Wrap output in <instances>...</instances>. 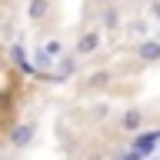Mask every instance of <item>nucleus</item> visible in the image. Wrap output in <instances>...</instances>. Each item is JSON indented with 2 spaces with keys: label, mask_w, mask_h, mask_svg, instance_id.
I'll list each match as a JSON object with an SVG mask.
<instances>
[{
  "label": "nucleus",
  "mask_w": 160,
  "mask_h": 160,
  "mask_svg": "<svg viewBox=\"0 0 160 160\" xmlns=\"http://www.w3.org/2000/svg\"><path fill=\"white\" fill-rule=\"evenodd\" d=\"M97 50H100V30L87 27V30L77 37V47H73V53H77V57H90V53H97Z\"/></svg>",
  "instance_id": "1"
},
{
  "label": "nucleus",
  "mask_w": 160,
  "mask_h": 160,
  "mask_svg": "<svg viewBox=\"0 0 160 160\" xmlns=\"http://www.w3.org/2000/svg\"><path fill=\"white\" fill-rule=\"evenodd\" d=\"M157 143H160V130H143V133H137L130 140V150H140L143 157H150L157 150Z\"/></svg>",
  "instance_id": "2"
},
{
  "label": "nucleus",
  "mask_w": 160,
  "mask_h": 160,
  "mask_svg": "<svg viewBox=\"0 0 160 160\" xmlns=\"http://www.w3.org/2000/svg\"><path fill=\"white\" fill-rule=\"evenodd\" d=\"M137 60H143V63H157L160 60V40L157 37H147V40H137Z\"/></svg>",
  "instance_id": "3"
},
{
  "label": "nucleus",
  "mask_w": 160,
  "mask_h": 160,
  "mask_svg": "<svg viewBox=\"0 0 160 160\" xmlns=\"http://www.w3.org/2000/svg\"><path fill=\"white\" fill-rule=\"evenodd\" d=\"M30 140H33V127H30V123H20V127H13V133H10V147L23 150Z\"/></svg>",
  "instance_id": "4"
},
{
  "label": "nucleus",
  "mask_w": 160,
  "mask_h": 160,
  "mask_svg": "<svg viewBox=\"0 0 160 160\" xmlns=\"http://www.w3.org/2000/svg\"><path fill=\"white\" fill-rule=\"evenodd\" d=\"M47 13H50V0H27V20L40 23Z\"/></svg>",
  "instance_id": "5"
},
{
  "label": "nucleus",
  "mask_w": 160,
  "mask_h": 160,
  "mask_svg": "<svg viewBox=\"0 0 160 160\" xmlns=\"http://www.w3.org/2000/svg\"><path fill=\"white\" fill-rule=\"evenodd\" d=\"M73 70H77V53H63L57 60V80H67Z\"/></svg>",
  "instance_id": "6"
},
{
  "label": "nucleus",
  "mask_w": 160,
  "mask_h": 160,
  "mask_svg": "<svg viewBox=\"0 0 160 160\" xmlns=\"http://www.w3.org/2000/svg\"><path fill=\"white\" fill-rule=\"evenodd\" d=\"M140 123H143V113H140L137 107H130L127 113H123V130H127V133H133V130H140Z\"/></svg>",
  "instance_id": "7"
},
{
  "label": "nucleus",
  "mask_w": 160,
  "mask_h": 160,
  "mask_svg": "<svg viewBox=\"0 0 160 160\" xmlns=\"http://www.w3.org/2000/svg\"><path fill=\"white\" fill-rule=\"evenodd\" d=\"M40 50H43L50 60H60V57H63V43H60V40H47V43H43Z\"/></svg>",
  "instance_id": "8"
},
{
  "label": "nucleus",
  "mask_w": 160,
  "mask_h": 160,
  "mask_svg": "<svg viewBox=\"0 0 160 160\" xmlns=\"http://www.w3.org/2000/svg\"><path fill=\"white\" fill-rule=\"evenodd\" d=\"M130 33H133L137 40H147V23H143V20H137V23H130Z\"/></svg>",
  "instance_id": "9"
},
{
  "label": "nucleus",
  "mask_w": 160,
  "mask_h": 160,
  "mask_svg": "<svg viewBox=\"0 0 160 160\" xmlns=\"http://www.w3.org/2000/svg\"><path fill=\"white\" fill-rule=\"evenodd\" d=\"M103 23H107V30H117L120 13H117V10H107V13H103Z\"/></svg>",
  "instance_id": "10"
},
{
  "label": "nucleus",
  "mask_w": 160,
  "mask_h": 160,
  "mask_svg": "<svg viewBox=\"0 0 160 160\" xmlns=\"http://www.w3.org/2000/svg\"><path fill=\"white\" fill-rule=\"evenodd\" d=\"M113 160H147V157H143L140 150H123V153H120V157H113Z\"/></svg>",
  "instance_id": "11"
},
{
  "label": "nucleus",
  "mask_w": 160,
  "mask_h": 160,
  "mask_svg": "<svg viewBox=\"0 0 160 160\" xmlns=\"http://www.w3.org/2000/svg\"><path fill=\"white\" fill-rule=\"evenodd\" d=\"M37 63H40V67H50V63H53V60H50L47 53H43V50H37Z\"/></svg>",
  "instance_id": "12"
},
{
  "label": "nucleus",
  "mask_w": 160,
  "mask_h": 160,
  "mask_svg": "<svg viewBox=\"0 0 160 160\" xmlns=\"http://www.w3.org/2000/svg\"><path fill=\"white\" fill-rule=\"evenodd\" d=\"M90 3H107V0H90Z\"/></svg>",
  "instance_id": "13"
},
{
  "label": "nucleus",
  "mask_w": 160,
  "mask_h": 160,
  "mask_svg": "<svg viewBox=\"0 0 160 160\" xmlns=\"http://www.w3.org/2000/svg\"><path fill=\"white\" fill-rule=\"evenodd\" d=\"M157 157H160V143H157Z\"/></svg>",
  "instance_id": "14"
},
{
  "label": "nucleus",
  "mask_w": 160,
  "mask_h": 160,
  "mask_svg": "<svg viewBox=\"0 0 160 160\" xmlns=\"http://www.w3.org/2000/svg\"><path fill=\"white\" fill-rule=\"evenodd\" d=\"M147 160H160V157H147Z\"/></svg>",
  "instance_id": "15"
},
{
  "label": "nucleus",
  "mask_w": 160,
  "mask_h": 160,
  "mask_svg": "<svg viewBox=\"0 0 160 160\" xmlns=\"http://www.w3.org/2000/svg\"><path fill=\"white\" fill-rule=\"evenodd\" d=\"M90 160H100V157H90Z\"/></svg>",
  "instance_id": "16"
},
{
  "label": "nucleus",
  "mask_w": 160,
  "mask_h": 160,
  "mask_svg": "<svg viewBox=\"0 0 160 160\" xmlns=\"http://www.w3.org/2000/svg\"><path fill=\"white\" fill-rule=\"evenodd\" d=\"M157 40H160V37H157Z\"/></svg>",
  "instance_id": "17"
}]
</instances>
